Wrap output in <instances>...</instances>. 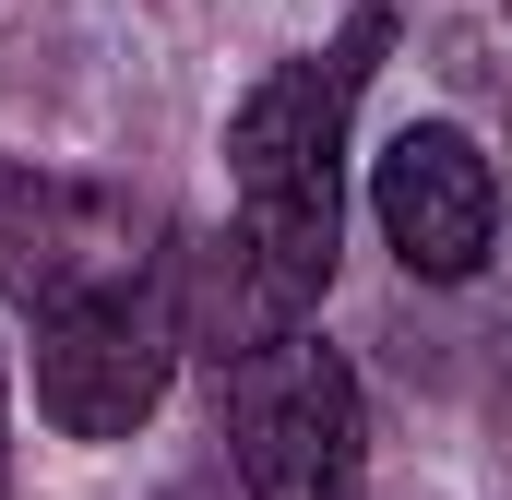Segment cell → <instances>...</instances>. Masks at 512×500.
Segmentation results:
<instances>
[{"label": "cell", "instance_id": "1", "mask_svg": "<svg viewBox=\"0 0 512 500\" xmlns=\"http://www.w3.org/2000/svg\"><path fill=\"white\" fill-rule=\"evenodd\" d=\"M382 48H393V12L370 0V12H346V36H334V48L274 60L251 96H239V120H227L239 250H251L298 310L334 286V250H346V120H358V96H370Z\"/></svg>", "mask_w": 512, "mask_h": 500}, {"label": "cell", "instance_id": "3", "mask_svg": "<svg viewBox=\"0 0 512 500\" xmlns=\"http://www.w3.org/2000/svg\"><path fill=\"white\" fill-rule=\"evenodd\" d=\"M179 346H191V322H179V274L167 262L108 286V298L48 310L36 322V405H48V429L60 441H131L167 405Z\"/></svg>", "mask_w": 512, "mask_h": 500}, {"label": "cell", "instance_id": "4", "mask_svg": "<svg viewBox=\"0 0 512 500\" xmlns=\"http://www.w3.org/2000/svg\"><path fill=\"white\" fill-rule=\"evenodd\" d=\"M131 274H155V215L108 191V179H72V167H12L0 155V298L12 310H72V298H108Z\"/></svg>", "mask_w": 512, "mask_h": 500}, {"label": "cell", "instance_id": "2", "mask_svg": "<svg viewBox=\"0 0 512 500\" xmlns=\"http://www.w3.org/2000/svg\"><path fill=\"white\" fill-rule=\"evenodd\" d=\"M215 405H227L239 500H370V405L310 322L239 346L215 370Z\"/></svg>", "mask_w": 512, "mask_h": 500}, {"label": "cell", "instance_id": "7", "mask_svg": "<svg viewBox=\"0 0 512 500\" xmlns=\"http://www.w3.org/2000/svg\"><path fill=\"white\" fill-rule=\"evenodd\" d=\"M155 500H227V477H179V489H155Z\"/></svg>", "mask_w": 512, "mask_h": 500}, {"label": "cell", "instance_id": "6", "mask_svg": "<svg viewBox=\"0 0 512 500\" xmlns=\"http://www.w3.org/2000/svg\"><path fill=\"white\" fill-rule=\"evenodd\" d=\"M0 500H12V370H0Z\"/></svg>", "mask_w": 512, "mask_h": 500}, {"label": "cell", "instance_id": "5", "mask_svg": "<svg viewBox=\"0 0 512 500\" xmlns=\"http://www.w3.org/2000/svg\"><path fill=\"white\" fill-rule=\"evenodd\" d=\"M370 227L417 286H465L501 239V179L453 120H405L370 155Z\"/></svg>", "mask_w": 512, "mask_h": 500}]
</instances>
